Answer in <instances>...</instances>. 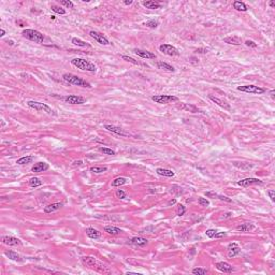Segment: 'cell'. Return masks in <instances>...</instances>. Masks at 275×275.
<instances>
[{
    "mask_svg": "<svg viewBox=\"0 0 275 275\" xmlns=\"http://www.w3.org/2000/svg\"><path fill=\"white\" fill-rule=\"evenodd\" d=\"M217 198L219 199V200H223V201H226V202H231V199L228 198V197H226V196H221V195H217Z\"/></svg>",
    "mask_w": 275,
    "mask_h": 275,
    "instance_id": "bcb514c9",
    "label": "cell"
},
{
    "mask_svg": "<svg viewBox=\"0 0 275 275\" xmlns=\"http://www.w3.org/2000/svg\"><path fill=\"white\" fill-rule=\"evenodd\" d=\"M145 26H147V27H150V28H157L158 26H159V22L158 21H150V22H147V23L145 24Z\"/></svg>",
    "mask_w": 275,
    "mask_h": 275,
    "instance_id": "f35d334b",
    "label": "cell"
},
{
    "mask_svg": "<svg viewBox=\"0 0 275 275\" xmlns=\"http://www.w3.org/2000/svg\"><path fill=\"white\" fill-rule=\"evenodd\" d=\"M27 105L38 112H45V113H48V114L52 113V109H51L48 104H45V103L38 102V101H28Z\"/></svg>",
    "mask_w": 275,
    "mask_h": 275,
    "instance_id": "8992f818",
    "label": "cell"
},
{
    "mask_svg": "<svg viewBox=\"0 0 275 275\" xmlns=\"http://www.w3.org/2000/svg\"><path fill=\"white\" fill-rule=\"evenodd\" d=\"M62 207V203H52V204H48V206L44 207V212L45 213H53V212L57 211Z\"/></svg>",
    "mask_w": 275,
    "mask_h": 275,
    "instance_id": "603a6c76",
    "label": "cell"
},
{
    "mask_svg": "<svg viewBox=\"0 0 275 275\" xmlns=\"http://www.w3.org/2000/svg\"><path fill=\"white\" fill-rule=\"evenodd\" d=\"M224 42L228 44H232V45H240L241 39L239 37H227V38L224 39Z\"/></svg>",
    "mask_w": 275,
    "mask_h": 275,
    "instance_id": "484cf974",
    "label": "cell"
},
{
    "mask_svg": "<svg viewBox=\"0 0 275 275\" xmlns=\"http://www.w3.org/2000/svg\"><path fill=\"white\" fill-rule=\"evenodd\" d=\"M126 183H127V178H115L113 182H112V186L113 187H118V186H122V185L126 184Z\"/></svg>",
    "mask_w": 275,
    "mask_h": 275,
    "instance_id": "d6a6232c",
    "label": "cell"
},
{
    "mask_svg": "<svg viewBox=\"0 0 275 275\" xmlns=\"http://www.w3.org/2000/svg\"><path fill=\"white\" fill-rule=\"evenodd\" d=\"M175 203H176V200H175V199H173V200H171L170 202H169V205H174Z\"/></svg>",
    "mask_w": 275,
    "mask_h": 275,
    "instance_id": "db71d44e",
    "label": "cell"
},
{
    "mask_svg": "<svg viewBox=\"0 0 275 275\" xmlns=\"http://www.w3.org/2000/svg\"><path fill=\"white\" fill-rule=\"evenodd\" d=\"M99 150H100L101 153H103V154H107V155H115V152H114V150H110V148H108V147H100Z\"/></svg>",
    "mask_w": 275,
    "mask_h": 275,
    "instance_id": "ab89813d",
    "label": "cell"
},
{
    "mask_svg": "<svg viewBox=\"0 0 275 275\" xmlns=\"http://www.w3.org/2000/svg\"><path fill=\"white\" fill-rule=\"evenodd\" d=\"M74 166H76V164H82V160H79V161H74Z\"/></svg>",
    "mask_w": 275,
    "mask_h": 275,
    "instance_id": "6f0895ef",
    "label": "cell"
},
{
    "mask_svg": "<svg viewBox=\"0 0 275 275\" xmlns=\"http://www.w3.org/2000/svg\"><path fill=\"white\" fill-rule=\"evenodd\" d=\"M85 231H86V234L88 235L89 238H90V239L97 240V239H99V238L101 237V232L98 231V230L95 229V228H87Z\"/></svg>",
    "mask_w": 275,
    "mask_h": 275,
    "instance_id": "ffe728a7",
    "label": "cell"
},
{
    "mask_svg": "<svg viewBox=\"0 0 275 275\" xmlns=\"http://www.w3.org/2000/svg\"><path fill=\"white\" fill-rule=\"evenodd\" d=\"M142 5H144L147 9H160L161 8V5L157 1H153V0H150V1H143Z\"/></svg>",
    "mask_w": 275,
    "mask_h": 275,
    "instance_id": "4316f807",
    "label": "cell"
},
{
    "mask_svg": "<svg viewBox=\"0 0 275 275\" xmlns=\"http://www.w3.org/2000/svg\"><path fill=\"white\" fill-rule=\"evenodd\" d=\"M197 53H200V54H205V53H207V50L206 48H198V50L196 51Z\"/></svg>",
    "mask_w": 275,
    "mask_h": 275,
    "instance_id": "f907efd6",
    "label": "cell"
},
{
    "mask_svg": "<svg viewBox=\"0 0 275 275\" xmlns=\"http://www.w3.org/2000/svg\"><path fill=\"white\" fill-rule=\"evenodd\" d=\"M72 43L77 46H82V48H90V44L86 43L85 41H83V40H81L79 38H72Z\"/></svg>",
    "mask_w": 275,
    "mask_h": 275,
    "instance_id": "1f68e13d",
    "label": "cell"
},
{
    "mask_svg": "<svg viewBox=\"0 0 275 275\" xmlns=\"http://www.w3.org/2000/svg\"><path fill=\"white\" fill-rule=\"evenodd\" d=\"M152 100L155 101L156 103L166 104V103H171L178 101V98L176 96H172V95H155L152 97Z\"/></svg>",
    "mask_w": 275,
    "mask_h": 275,
    "instance_id": "5b68a950",
    "label": "cell"
},
{
    "mask_svg": "<svg viewBox=\"0 0 275 275\" xmlns=\"http://www.w3.org/2000/svg\"><path fill=\"white\" fill-rule=\"evenodd\" d=\"M157 67H158L159 69H162V70L169 71V72H173V71L175 70V69L173 68L172 66H170L169 64H166V62H157Z\"/></svg>",
    "mask_w": 275,
    "mask_h": 275,
    "instance_id": "f546056e",
    "label": "cell"
},
{
    "mask_svg": "<svg viewBox=\"0 0 275 275\" xmlns=\"http://www.w3.org/2000/svg\"><path fill=\"white\" fill-rule=\"evenodd\" d=\"M227 234H226V232H216V234L214 235V238H224L226 237Z\"/></svg>",
    "mask_w": 275,
    "mask_h": 275,
    "instance_id": "681fc988",
    "label": "cell"
},
{
    "mask_svg": "<svg viewBox=\"0 0 275 275\" xmlns=\"http://www.w3.org/2000/svg\"><path fill=\"white\" fill-rule=\"evenodd\" d=\"M104 128L109 131L113 132V133L119 134V136H128V133H126L121 127H117V126H113V125H104Z\"/></svg>",
    "mask_w": 275,
    "mask_h": 275,
    "instance_id": "d6986e66",
    "label": "cell"
},
{
    "mask_svg": "<svg viewBox=\"0 0 275 275\" xmlns=\"http://www.w3.org/2000/svg\"><path fill=\"white\" fill-rule=\"evenodd\" d=\"M178 108V109H181V110H186V111H189V112H191V113H197V112L200 111V110H199L197 107L191 105V104H188V103H181Z\"/></svg>",
    "mask_w": 275,
    "mask_h": 275,
    "instance_id": "7402d4cb",
    "label": "cell"
},
{
    "mask_svg": "<svg viewBox=\"0 0 275 275\" xmlns=\"http://www.w3.org/2000/svg\"><path fill=\"white\" fill-rule=\"evenodd\" d=\"M233 8L238 11H242V12H245L247 11V5H245L244 2H241V1H234L233 2Z\"/></svg>",
    "mask_w": 275,
    "mask_h": 275,
    "instance_id": "f1b7e54d",
    "label": "cell"
},
{
    "mask_svg": "<svg viewBox=\"0 0 275 275\" xmlns=\"http://www.w3.org/2000/svg\"><path fill=\"white\" fill-rule=\"evenodd\" d=\"M133 52L136 53L138 56L142 57V58H145V59H155L156 58V55L152 52H148V51H143V50H139V48H134Z\"/></svg>",
    "mask_w": 275,
    "mask_h": 275,
    "instance_id": "9a60e30c",
    "label": "cell"
},
{
    "mask_svg": "<svg viewBox=\"0 0 275 275\" xmlns=\"http://www.w3.org/2000/svg\"><path fill=\"white\" fill-rule=\"evenodd\" d=\"M9 44H10V45H13V41H12V40H11V41H9Z\"/></svg>",
    "mask_w": 275,
    "mask_h": 275,
    "instance_id": "680465c9",
    "label": "cell"
},
{
    "mask_svg": "<svg viewBox=\"0 0 275 275\" xmlns=\"http://www.w3.org/2000/svg\"><path fill=\"white\" fill-rule=\"evenodd\" d=\"M185 212H186V207H185L184 205H180V207H178V215L183 216L185 214Z\"/></svg>",
    "mask_w": 275,
    "mask_h": 275,
    "instance_id": "f6af8a7d",
    "label": "cell"
},
{
    "mask_svg": "<svg viewBox=\"0 0 275 275\" xmlns=\"http://www.w3.org/2000/svg\"><path fill=\"white\" fill-rule=\"evenodd\" d=\"M209 98L211 99L212 101H213L214 103L218 104L219 107L224 108L225 110H228V111H229V110H231V107H230V104L227 102V101L223 100V99H219V98H217V97H214V96H212V95H210Z\"/></svg>",
    "mask_w": 275,
    "mask_h": 275,
    "instance_id": "2e32d148",
    "label": "cell"
},
{
    "mask_svg": "<svg viewBox=\"0 0 275 275\" xmlns=\"http://www.w3.org/2000/svg\"><path fill=\"white\" fill-rule=\"evenodd\" d=\"M82 263L84 264L85 266L89 269H93V270H96L97 272L100 273H110V270L108 266H105L103 263L98 261L96 258L90 257V256H87V257H83L82 258Z\"/></svg>",
    "mask_w": 275,
    "mask_h": 275,
    "instance_id": "6da1fadb",
    "label": "cell"
},
{
    "mask_svg": "<svg viewBox=\"0 0 275 275\" xmlns=\"http://www.w3.org/2000/svg\"><path fill=\"white\" fill-rule=\"evenodd\" d=\"M147 243H148L147 240L144 239V238H141V237H134L130 240V244H132V245H134V246H139V247L147 245Z\"/></svg>",
    "mask_w": 275,
    "mask_h": 275,
    "instance_id": "e0dca14e",
    "label": "cell"
},
{
    "mask_svg": "<svg viewBox=\"0 0 275 275\" xmlns=\"http://www.w3.org/2000/svg\"><path fill=\"white\" fill-rule=\"evenodd\" d=\"M215 266H216V269L219 270L220 272H224V273L233 272V268H232L231 264H229L228 262H224V261L217 262V263L215 264Z\"/></svg>",
    "mask_w": 275,
    "mask_h": 275,
    "instance_id": "5bb4252c",
    "label": "cell"
},
{
    "mask_svg": "<svg viewBox=\"0 0 275 275\" xmlns=\"http://www.w3.org/2000/svg\"><path fill=\"white\" fill-rule=\"evenodd\" d=\"M60 3H62V5H64L65 7L69 8V9H73V7H74L73 2H71V1H68V0H62V1H60Z\"/></svg>",
    "mask_w": 275,
    "mask_h": 275,
    "instance_id": "60d3db41",
    "label": "cell"
},
{
    "mask_svg": "<svg viewBox=\"0 0 275 275\" xmlns=\"http://www.w3.org/2000/svg\"><path fill=\"white\" fill-rule=\"evenodd\" d=\"M5 30H3V29L0 30V37H3V36H5Z\"/></svg>",
    "mask_w": 275,
    "mask_h": 275,
    "instance_id": "11a10c76",
    "label": "cell"
},
{
    "mask_svg": "<svg viewBox=\"0 0 275 275\" xmlns=\"http://www.w3.org/2000/svg\"><path fill=\"white\" fill-rule=\"evenodd\" d=\"M207 273H209V271L206 269H202V268H196L192 270V274H196V275H204V274H207Z\"/></svg>",
    "mask_w": 275,
    "mask_h": 275,
    "instance_id": "d590c367",
    "label": "cell"
},
{
    "mask_svg": "<svg viewBox=\"0 0 275 275\" xmlns=\"http://www.w3.org/2000/svg\"><path fill=\"white\" fill-rule=\"evenodd\" d=\"M71 65L76 67L77 69H81L83 71H89V72H95L97 70V67L93 64V62H88L83 58H74L71 60Z\"/></svg>",
    "mask_w": 275,
    "mask_h": 275,
    "instance_id": "3957f363",
    "label": "cell"
},
{
    "mask_svg": "<svg viewBox=\"0 0 275 275\" xmlns=\"http://www.w3.org/2000/svg\"><path fill=\"white\" fill-rule=\"evenodd\" d=\"M1 242L8 246H17L22 244L21 240H18L17 238L14 237H9V235H5V237L1 238Z\"/></svg>",
    "mask_w": 275,
    "mask_h": 275,
    "instance_id": "8fae6325",
    "label": "cell"
},
{
    "mask_svg": "<svg viewBox=\"0 0 275 275\" xmlns=\"http://www.w3.org/2000/svg\"><path fill=\"white\" fill-rule=\"evenodd\" d=\"M116 197L119 199H125L127 196H126V192L124 190H122V189H118V190L116 191Z\"/></svg>",
    "mask_w": 275,
    "mask_h": 275,
    "instance_id": "b9f144b4",
    "label": "cell"
},
{
    "mask_svg": "<svg viewBox=\"0 0 275 275\" xmlns=\"http://www.w3.org/2000/svg\"><path fill=\"white\" fill-rule=\"evenodd\" d=\"M33 159H34L33 156H25V157H22V158H19V159H17L16 164H30V162H32V160H33Z\"/></svg>",
    "mask_w": 275,
    "mask_h": 275,
    "instance_id": "4dcf8cb0",
    "label": "cell"
},
{
    "mask_svg": "<svg viewBox=\"0 0 275 275\" xmlns=\"http://www.w3.org/2000/svg\"><path fill=\"white\" fill-rule=\"evenodd\" d=\"M261 185L262 184V181H260L259 178H244V180L242 181H239L238 182V185H240V186L242 187H247V186H250V185Z\"/></svg>",
    "mask_w": 275,
    "mask_h": 275,
    "instance_id": "4fadbf2b",
    "label": "cell"
},
{
    "mask_svg": "<svg viewBox=\"0 0 275 275\" xmlns=\"http://www.w3.org/2000/svg\"><path fill=\"white\" fill-rule=\"evenodd\" d=\"M5 255L7 256V257H9L11 260H14V261H21L22 260L21 256H19L18 254H16V252H12V250H5Z\"/></svg>",
    "mask_w": 275,
    "mask_h": 275,
    "instance_id": "83f0119b",
    "label": "cell"
},
{
    "mask_svg": "<svg viewBox=\"0 0 275 275\" xmlns=\"http://www.w3.org/2000/svg\"><path fill=\"white\" fill-rule=\"evenodd\" d=\"M245 44L247 46H250V48H257V44L255 43L254 41H250V40H246L245 41Z\"/></svg>",
    "mask_w": 275,
    "mask_h": 275,
    "instance_id": "7dc6e473",
    "label": "cell"
},
{
    "mask_svg": "<svg viewBox=\"0 0 275 275\" xmlns=\"http://www.w3.org/2000/svg\"><path fill=\"white\" fill-rule=\"evenodd\" d=\"M157 174L161 175V176H167V178H173L174 176V172L172 170L169 169H164V168H158L156 170Z\"/></svg>",
    "mask_w": 275,
    "mask_h": 275,
    "instance_id": "cb8c5ba5",
    "label": "cell"
},
{
    "mask_svg": "<svg viewBox=\"0 0 275 275\" xmlns=\"http://www.w3.org/2000/svg\"><path fill=\"white\" fill-rule=\"evenodd\" d=\"M159 51L164 53V55H168V56H178V54H180L178 48L171 45V44H161L159 46Z\"/></svg>",
    "mask_w": 275,
    "mask_h": 275,
    "instance_id": "ba28073f",
    "label": "cell"
},
{
    "mask_svg": "<svg viewBox=\"0 0 275 275\" xmlns=\"http://www.w3.org/2000/svg\"><path fill=\"white\" fill-rule=\"evenodd\" d=\"M29 184H30V186H32V187H38V186H41V185H42V182H41V181H40V178H30Z\"/></svg>",
    "mask_w": 275,
    "mask_h": 275,
    "instance_id": "e575fe53",
    "label": "cell"
},
{
    "mask_svg": "<svg viewBox=\"0 0 275 275\" xmlns=\"http://www.w3.org/2000/svg\"><path fill=\"white\" fill-rule=\"evenodd\" d=\"M198 202H199V204H200L201 206H209V204H210V202L205 198H199Z\"/></svg>",
    "mask_w": 275,
    "mask_h": 275,
    "instance_id": "7bdbcfd3",
    "label": "cell"
},
{
    "mask_svg": "<svg viewBox=\"0 0 275 275\" xmlns=\"http://www.w3.org/2000/svg\"><path fill=\"white\" fill-rule=\"evenodd\" d=\"M107 170L108 169L105 167H93V168H90V172L93 173H103Z\"/></svg>",
    "mask_w": 275,
    "mask_h": 275,
    "instance_id": "8d00e7d4",
    "label": "cell"
},
{
    "mask_svg": "<svg viewBox=\"0 0 275 275\" xmlns=\"http://www.w3.org/2000/svg\"><path fill=\"white\" fill-rule=\"evenodd\" d=\"M274 93H275V90L274 89H272V90L270 91V96H271V98H272V99H274Z\"/></svg>",
    "mask_w": 275,
    "mask_h": 275,
    "instance_id": "816d5d0a",
    "label": "cell"
},
{
    "mask_svg": "<svg viewBox=\"0 0 275 275\" xmlns=\"http://www.w3.org/2000/svg\"><path fill=\"white\" fill-rule=\"evenodd\" d=\"M269 5H270V7H272V8L275 7V2H274V1H270V2H269Z\"/></svg>",
    "mask_w": 275,
    "mask_h": 275,
    "instance_id": "9f6ffc18",
    "label": "cell"
},
{
    "mask_svg": "<svg viewBox=\"0 0 275 275\" xmlns=\"http://www.w3.org/2000/svg\"><path fill=\"white\" fill-rule=\"evenodd\" d=\"M239 91H244V93H255V95H262L264 93L266 89L261 88L259 86H255V85H245V86H239L238 87Z\"/></svg>",
    "mask_w": 275,
    "mask_h": 275,
    "instance_id": "52a82bcc",
    "label": "cell"
},
{
    "mask_svg": "<svg viewBox=\"0 0 275 275\" xmlns=\"http://www.w3.org/2000/svg\"><path fill=\"white\" fill-rule=\"evenodd\" d=\"M64 100L69 104H83L86 102V99L82 96H76V95H69L66 96L64 98Z\"/></svg>",
    "mask_w": 275,
    "mask_h": 275,
    "instance_id": "9c48e42d",
    "label": "cell"
},
{
    "mask_svg": "<svg viewBox=\"0 0 275 275\" xmlns=\"http://www.w3.org/2000/svg\"><path fill=\"white\" fill-rule=\"evenodd\" d=\"M124 3H125L126 5H129L132 3V0H126V1H124Z\"/></svg>",
    "mask_w": 275,
    "mask_h": 275,
    "instance_id": "f5cc1de1",
    "label": "cell"
},
{
    "mask_svg": "<svg viewBox=\"0 0 275 275\" xmlns=\"http://www.w3.org/2000/svg\"><path fill=\"white\" fill-rule=\"evenodd\" d=\"M89 36H90L93 39H95V40L98 42V43L102 44V45H109V44H110V42H109V40H108V38L104 36V34L101 33V32H98V31H95V30H93V31L89 32Z\"/></svg>",
    "mask_w": 275,
    "mask_h": 275,
    "instance_id": "30bf717a",
    "label": "cell"
},
{
    "mask_svg": "<svg viewBox=\"0 0 275 275\" xmlns=\"http://www.w3.org/2000/svg\"><path fill=\"white\" fill-rule=\"evenodd\" d=\"M104 231L108 234H111V235H117V234L123 232L122 229H119L117 227H114V226H107V227H104Z\"/></svg>",
    "mask_w": 275,
    "mask_h": 275,
    "instance_id": "d4e9b609",
    "label": "cell"
},
{
    "mask_svg": "<svg viewBox=\"0 0 275 275\" xmlns=\"http://www.w3.org/2000/svg\"><path fill=\"white\" fill-rule=\"evenodd\" d=\"M241 252V248L237 243H230L228 245V257L233 258Z\"/></svg>",
    "mask_w": 275,
    "mask_h": 275,
    "instance_id": "7c38bea8",
    "label": "cell"
},
{
    "mask_svg": "<svg viewBox=\"0 0 275 275\" xmlns=\"http://www.w3.org/2000/svg\"><path fill=\"white\" fill-rule=\"evenodd\" d=\"M216 230L215 229H209V230H206V232H205V234H206V237H209V238H214V235H215L216 234Z\"/></svg>",
    "mask_w": 275,
    "mask_h": 275,
    "instance_id": "ee69618b",
    "label": "cell"
},
{
    "mask_svg": "<svg viewBox=\"0 0 275 275\" xmlns=\"http://www.w3.org/2000/svg\"><path fill=\"white\" fill-rule=\"evenodd\" d=\"M122 58H123L124 60H126V62H131V64H133V65H140V62H138V60L133 59L132 57H129V56H126V55H123V56H122Z\"/></svg>",
    "mask_w": 275,
    "mask_h": 275,
    "instance_id": "74e56055",
    "label": "cell"
},
{
    "mask_svg": "<svg viewBox=\"0 0 275 275\" xmlns=\"http://www.w3.org/2000/svg\"><path fill=\"white\" fill-rule=\"evenodd\" d=\"M254 229H255V226L252 225V223H244L237 227L238 231H241V232H248V231H250V230H254Z\"/></svg>",
    "mask_w": 275,
    "mask_h": 275,
    "instance_id": "44dd1931",
    "label": "cell"
},
{
    "mask_svg": "<svg viewBox=\"0 0 275 275\" xmlns=\"http://www.w3.org/2000/svg\"><path fill=\"white\" fill-rule=\"evenodd\" d=\"M24 38L28 39L30 41L34 42V43H42L44 41V36L38 30L34 29H25L22 32Z\"/></svg>",
    "mask_w": 275,
    "mask_h": 275,
    "instance_id": "277c9868",
    "label": "cell"
},
{
    "mask_svg": "<svg viewBox=\"0 0 275 275\" xmlns=\"http://www.w3.org/2000/svg\"><path fill=\"white\" fill-rule=\"evenodd\" d=\"M62 79H64L66 82H68L69 84L85 87V88H91L90 83L86 82L85 80H83L82 77H79L77 75H74V74H72V73H65V74L62 75Z\"/></svg>",
    "mask_w": 275,
    "mask_h": 275,
    "instance_id": "7a4b0ae2",
    "label": "cell"
},
{
    "mask_svg": "<svg viewBox=\"0 0 275 275\" xmlns=\"http://www.w3.org/2000/svg\"><path fill=\"white\" fill-rule=\"evenodd\" d=\"M51 9H52V11H54L55 13H57V14H62V15L66 14V10L62 9V8H60V7H58V5H53L52 7H51Z\"/></svg>",
    "mask_w": 275,
    "mask_h": 275,
    "instance_id": "836d02e7",
    "label": "cell"
},
{
    "mask_svg": "<svg viewBox=\"0 0 275 275\" xmlns=\"http://www.w3.org/2000/svg\"><path fill=\"white\" fill-rule=\"evenodd\" d=\"M48 168H50V166H48L46 162H38V164H36L33 167H32L31 171L32 172H36V173L44 172V171L48 170Z\"/></svg>",
    "mask_w": 275,
    "mask_h": 275,
    "instance_id": "ac0fdd59",
    "label": "cell"
},
{
    "mask_svg": "<svg viewBox=\"0 0 275 275\" xmlns=\"http://www.w3.org/2000/svg\"><path fill=\"white\" fill-rule=\"evenodd\" d=\"M268 195L270 196V198L272 201H275V191L274 190H269L268 191Z\"/></svg>",
    "mask_w": 275,
    "mask_h": 275,
    "instance_id": "c3c4849f",
    "label": "cell"
}]
</instances>
